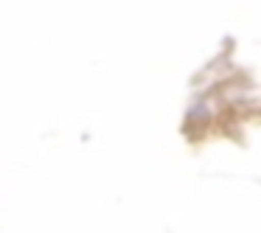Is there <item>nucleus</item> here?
Wrapping results in <instances>:
<instances>
[]
</instances>
